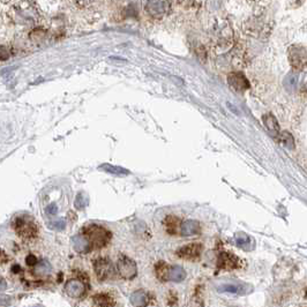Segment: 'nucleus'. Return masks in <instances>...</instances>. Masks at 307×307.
Segmentation results:
<instances>
[{
    "mask_svg": "<svg viewBox=\"0 0 307 307\" xmlns=\"http://www.w3.org/2000/svg\"><path fill=\"white\" fill-rule=\"evenodd\" d=\"M83 236L89 241L93 248H102L111 239V233L101 225L90 224L83 229Z\"/></svg>",
    "mask_w": 307,
    "mask_h": 307,
    "instance_id": "f257e3e1",
    "label": "nucleus"
},
{
    "mask_svg": "<svg viewBox=\"0 0 307 307\" xmlns=\"http://www.w3.org/2000/svg\"><path fill=\"white\" fill-rule=\"evenodd\" d=\"M94 269H95L96 277L100 281H108L116 276V269L113 265L106 259H97L94 262Z\"/></svg>",
    "mask_w": 307,
    "mask_h": 307,
    "instance_id": "f03ea898",
    "label": "nucleus"
},
{
    "mask_svg": "<svg viewBox=\"0 0 307 307\" xmlns=\"http://www.w3.org/2000/svg\"><path fill=\"white\" fill-rule=\"evenodd\" d=\"M117 270L119 273V275L125 278V280H132L137 276L138 268L137 265L133 260H130L129 257L121 255L117 261Z\"/></svg>",
    "mask_w": 307,
    "mask_h": 307,
    "instance_id": "7ed1b4c3",
    "label": "nucleus"
},
{
    "mask_svg": "<svg viewBox=\"0 0 307 307\" xmlns=\"http://www.w3.org/2000/svg\"><path fill=\"white\" fill-rule=\"evenodd\" d=\"M14 228L16 232L23 238H34L37 235V228L30 220L24 217H18L15 220Z\"/></svg>",
    "mask_w": 307,
    "mask_h": 307,
    "instance_id": "20e7f679",
    "label": "nucleus"
},
{
    "mask_svg": "<svg viewBox=\"0 0 307 307\" xmlns=\"http://www.w3.org/2000/svg\"><path fill=\"white\" fill-rule=\"evenodd\" d=\"M202 249L203 247L201 244H188L178 249L177 256L185 260H198L201 255Z\"/></svg>",
    "mask_w": 307,
    "mask_h": 307,
    "instance_id": "39448f33",
    "label": "nucleus"
},
{
    "mask_svg": "<svg viewBox=\"0 0 307 307\" xmlns=\"http://www.w3.org/2000/svg\"><path fill=\"white\" fill-rule=\"evenodd\" d=\"M220 292H230L236 294H246L251 292L253 288L248 284L243 283H223L217 286Z\"/></svg>",
    "mask_w": 307,
    "mask_h": 307,
    "instance_id": "423d86ee",
    "label": "nucleus"
},
{
    "mask_svg": "<svg viewBox=\"0 0 307 307\" xmlns=\"http://www.w3.org/2000/svg\"><path fill=\"white\" fill-rule=\"evenodd\" d=\"M13 21L19 24V26H28L35 22V16L32 14V12L28 8L20 7L19 10L14 12L13 15Z\"/></svg>",
    "mask_w": 307,
    "mask_h": 307,
    "instance_id": "0eeeda50",
    "label": "nucleus"
},
{
    "mask_svg": "<svg viewBox=\"0 0 307 307\" xmlns=\"http://www.w3.org/2000/svg\"><path fill=\"white\" fill-rule=\"evenodd\" d=\"M217 267L224 270H232L238 267V257L228 252L220 253L217 259Z\"/></svg>",
    "mask_w": 307,
    "mask_h": 307,
    "instance_id": "6e6552de",
    "label": "nucleus"
},
{
    "mask_svg": "<svg viewBox=\"0 0 307 307\" xmlns=\"http://www.w3.org/2000/svg\"><path fill=\"white\" fill-rule=\"evenodd\" d=\"M65 291L72 298H81L85 293V284L80 280H71L65 285Z\"/></svg>",
    "mask_w": 307,
    "mask_h": 307,
    "instance_id": "1a4fd4ad",
    "label": "nucleus"
},
{
    "mask_svg": "<svg viewBox=\"0 0 307 307\" xmlns=\"http://www.w3.org/2000/svg\"><path fill=\"white\" fill-rule=\"evenodd\" d=\"M179 232L183 237L196 236L200 232V224L198 221H185L183 224H180Z\"/></svg>",
    "mask_w": 307,
    "mask_h": 307,
    "instance_id": "9d476101",
    "label": "nucleus"
},
{
    "mask_svg": "<svg viewBox=\"0 0 307 307\" xmlns=\"http://www.w3.org/2000/svg\"><path fill=\"white\" fill-rule=\"evenodd\" d=\"M229 83L237 92H244L248 88V82L246 77L240 74H231L229 76Z\"/></svg>",
    "mask_w": 307,
    "mask_h": 307,
    "instance_id": "9b49d317",
    "label": "nucleus"
},
{
    "mask_svg": "<svg viewBox=\"0 0 307 307\" xmlns=\"http://www.w3.org/2000/svg\"><path fill=\"white\" fill-rule=\"evenodd\" d=\"M72 243H73V246H74V248H75V251L79 253H87L93 248L92 246H90L87 238H85V237L82 235H77L75 237H73Z\"/></svg>",
    "mask_w": 307,
    "mask_h": 307,
    "instance_id": "f8f14e48",
    "label": "nucleus"
},
{
    "mask_svg": "<svg viewBox=\"0 0 307 307\" xmlns=\"http://www.w3.org/2000/svg\"><path fill=\"white\" fill-rule=\"evenodd\" d=\"M237 246L240 247L245 251H252L254 248V241L246 233H239L235 237Z\"/></svg>",
    "mask_w": 307,
    "mask_h": 307,
    "instance_id": "ddd939ff",
    "label": "nucleus"
},
{
    "mask_svg": "<svg viewBox=\"0 0 307 307\" xmlns=\"http://www.w3.org/2000/svg\"><path fill=\"white\" fill-rule=\"evenodd\" d=\"M149 302L148 293L143 290H138L130 296V304L134 306H146Z\"/></svg>",
    "mask_w": 307,
    "mask_h": 307,
    "instance_id": "4468645a",
    "label": "nucleus"
},
{
    "mask_svg": "<svg viewBox=\"0 0 307 307\" xmlns=\"http://www.w3.org/2000/svg\"><path fill=\"white\" fill-rule=\"evenodd\" d=\"M262 120L266 128L272 133V135H275V137L278 135V133H280V124H278L277 119L273 114H266V116H264Z\"/></svg>",
    "mask_w": 307,
    "mask_h": 307,
    "instance_id": "2eb2a0df",
    "label": "nucleus"
},
{
    "mask_svg": "<svg viewBox=\"0 0 307 307\" xmlns=\"http://www.w3.org/2000/svg\"><path fill=\"white\" fill-rule=\"evenodd\" d=\"M186 278V272L180 266H173L169 269V280L180 283Z\"/></svg>",
    "mask_w": 307,
    "mask_h": 307,
    "instance_id": "dca6fc26",
    "label": "nucleus"
},
{
    "mask_svg": "<svg viewBox=\"0 0 307 307\" xmlns=\"http://www.w3.org/2000/svg\"><path fill=\"white\" fill-rule=\"evenodd\" d=\"M164 225L167 233L170 235H177L180 229V221L176 216H167L164 220Z\"/></svg>",
    "mask_w": 307,
    "mask_h": 307,
    "instance_id": "f3484780",
    "label": "nucleus"
},
{
    "mask_svg": "<svg viewBox=\"0 0 307 307\" xmlns=\"http://www.w3.org/2000/svg\"><path fill=\"white\" fill-rule=\"evenodd\" d=\"M100 169L103 170L104 172L112 173V174H116V176H127V174L130 173L128 170L124 169V167L114 166L112 164H109V163H104V164H102L100 166Z\"/></svg>",
    "mask_w": 307,
    "mask_h": 307,
    "instance_id": "a211bd4d",
    "label": "nucleus"
},
{
    "mask_svg": "<svg viewBox=\"0 0 307 307\" xmlns=\"http://www.w3.org/2000/svg\"><path fill=\"white\" fill-rule=\"evenodd\" d=\"M169 266L165 262H163V261H159V262L155 266V272H156V276L159 281L165 282L169 280Z\"/></svg>",
    "mask_w": 307,
    "mask_h": 307,
    "instance_id": "6ab92c4d",
    "label": "nucleus"
},
{
    "mask_svg": "<svg viewBox=\"0 0 307 307\" xmlns=\"http://www.w3.org/2000/svg\"><path fill=\"white\" fill-rule=\"evenodd\" d=\"M93 300H94V304H95L96 306L106 307V306H113L114 305V301H113L112 298L108 296V294H104V293H100V294H96V296H94Z\"/></svg>",
    "mask_w": 307,
    "mask_h": 307,
    "instance_id": "aec40b11",
    "label": "nucleus"
},
{
    "mask_svg": "<svg viewBox=\"0 0 307 307\" xmlns=\"http://www.w3.org/2000/svg\"><path fill=\"white\" fill-rule=\"evenodd\" d=\"M280 138H281V145H283L285 148L288 149H293L294 148V140L293 137L289 132L286 130H283V132H280Z\"/></svg>",
    "mask_w": 307,
    "mask_h": 307,
    "instance_id": "412c9836",
    "label": "nucleus"
},
{
    "mask_svg": "<svg viewBox=\"0 0 307 307\" xmlns=\"http://www.w3.org/2000/svg\"><path fill=\"white\" fill-rule=\"evenodd\" d=\"M45 36V31L42 29V28H32V29L29 31L28 34V37L34 43H38L44 38Z\"/></svg>",
    "mask_w": 307,
    "mask_h": 307,
    "instance_id": "4be33fe9",
    "label": "nucleus"
},
{
    "mask_svg": "<svg viewBox=\"0 0 307 307\" xmlns=\"http://www.w3.org/2000/svg\"><path fill=\"white\" fill-rule=\"evenodd\" d=\"M12 56V51L10 47L5 44H0V61H7L10 60Z\"/></svg>",
    "mask_w": 307,
    "mask_h": 307,
    "instance_id": "5701e85b",
    "label": "nucleus"
},
{
    "mask_svg": "<svg viewBox=\"0 0 307 307\" xmlns=\"http://www.w3.org/2000/svg\"><path fill=\"white\" fill-rule=\"evenodd\" d=\"M88 203V199L85 198L83 193H80L77 194L76 199H75V208H77V209H83V208L87 206Z\"/></svg>",
    "mask_w": 307,
    "mask_h": 307,
    "instance_id": "b1692460",
    "label": "nucleus"
},
{
    "mask_svg": "<svg viewBox=\"0 0 307 307\" xmlns=\"http://www.w3.org/2000/svg\"><path fill=\"white\" fill-rule=\"evenodd\" d=\"M51 225L53 229H57V230H63V229H65V227H66V222H65V220H59V221H57V222L52 223Z\"/></svg>",
    "mask_w": 307,
    "mask_h": 307,
    "instance_id": "393cba45",
    "label": "nucleus"
},
{
    "mask_svg": "<svg viewBox=\"0 0 307 307\" xmlns=\"http://www.w3.org/2000/svg\"><path fill=\"white\" fill-rule=\"evenodd\" d=\"M26 262H27L28 266H35L36 264H38V260H37V257H36L34 254H29V255L27 256Z\"/></svg>",
    "mask_w": 307,
    "mask_h": 307,
    "instance_id": "a878e982",
    "label": "nucleus"
},
{
    "mask_svg": "<svg viewBox=\"0 0 307 307\" xmlns=\"http://www.w3.org/2000/svg\"><path fill=\"white\" fill-rule=\"evenodd\" d=\"M57 211H58V208H57L56 203H51L50 206H48L47 208V212L49 215H56Z\"/></svg>",
    "mask_w": 307,
    "mask_h": 307,
    "instance_id": "bb28decb",
    "label": "nucleus"
},
{
    "mask_svg": "<svg viewBox=\"0 0 307 307\" xmlns=\"http://www.w3.org/2000/svg\"><path fill=\"white\" fill-rule=\"evenodd\" d=\"M7 261H8V256L6 255V253L0 249V265H4L5 262H7Z\"/></svg>",
    "mask_w": 307,
    "mask_h": 307,
    "instance_id": "cd10ccee",
    "label": "nucleus"
}]
</instances>
